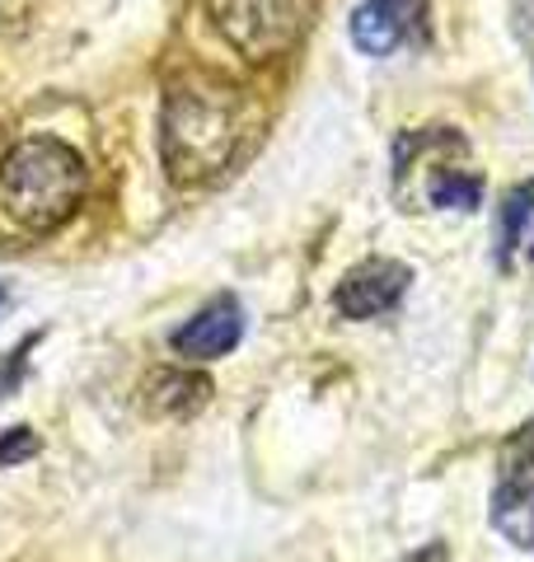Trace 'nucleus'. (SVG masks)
I'll return each mask as SVG.
<instances>
[{
    "label": "nucleus",
    "mask_w": 534,
    "mask_h": 562,
    "mask_svg": "<svg viewBox=\"0 0 534 562\" xmlns=\"http://www.w3.org/2000/svg\"><path fill=\"white\" fill-rule=\"evenodd\" d=\"M380 10L399 24L403 43H426V10H432V0H380Z\"/></svg>",
    "instance_id": "obj_10"
},
{
    "label": "nucleus",
    "mask_w": 534,
    "mask_h": 562,
    "mask_svg": "<svg viewBox=\"0 0 534 562\" xmlns=\"http://www.w3.org/2000/svg\"><path fill=\"white\" fill-rule=\"evenodd\" d=\"M422 202L445 206V211H478L483 202V179L455 165H432V173L422 179Z\"/></svg>",
    "instance_id": "obj_8"
},
{
    "label": "nucleus",
    "mask_w": 534,
    "mask_h": 562,
    "mask_svg": "<svg viewBox=\"0 0 534 562\" xmlns=\"http://www.w3.org/2000/svg\"><path fill=\"white\" fill-rule=\"evenodd\" d=\"M10 305V286H5V281H0V310H5Z\"/></svg>",
    "instance_id": "obj_13"
},
{
    "label": "nucleus",
    "mask_w": 534,
    "mask_h": 562,
    "mask_svg": "<svg viewBox=\"0 0 534 562\" xmlns=\"http://www.w3.org/2000/svg\"><path fill=\"white\" fill-rule=\"evenodd\" d=\"M244 146V94L221 76H183L169 85L159 117V155L174 183H207Z\"/></svg>",
    "instance_id": "obj_1"
},
{
    "label": "nucleus",
    "mask_w": 534,
    "mask_h": 562,
    "mask_svg": "<svg viewBox=\"0 0 534 562\" xmlns=\"http://www.w3.org/2000/svg\"><path fill=\"white\" fill-rule=\"evenodd\" d=\"M38 342H43V333H29V338H24V347H14L10 357H5V366H0V398H5V394L14 390V384L24 380V361H29V351L38 347Z\"/></svg>",
    "instance_id": "obj_12"
},
{
    "label": "nucleus",
    "mask_w": 534,
    "mask_h": 562,
    "mask_svg": "<svg viewBox=\"0 0 534 562\" xmlns=\"http://www.w3.org/2000/svg\"><path fill=\"white\" fill-rule=\"evenodd\" d=\"M221 38L248 61H272L300 29V0H211Z\"/></svg>",
    "instance_id": "obj_4"
},
{
    "label": "nucleus",
    "mask_w": 534,
    "mask_h": 562,
    "mask_svg": "<svg viewBox=\"0 0 534 562\" xmlns=\"http://www.w3.org/2000/svg\"><path fill=\"white\" fill-rule=\"evenodd\" d=\"M89 188V169L66 140L29 136L0 160V206L33 235L62 231Z\"/></svg>",
    "instance_id": "obj_2"
},
{
    "label": "nucleus",
    "mask_w": 534,
    "mask_h": 562,
    "mask_svg": "<svg viewBox=\"0 0 534 562\" xmlns=\"http://www.w3.org/2000/svg\"><path fill=\"white\" fill-rule=\"evenodd\" d=\"M488 520L511 549L534 553V417L521 422L497 454V483L488 497Z\"/></svg>",
    "instance_id": "obj_3"
},
{
    "label": "nucleus",
    "mask_w": 534,
    "mask_h": 562,
    "mask_svg": "<svg viewBox=\"0 0 534 562\" xmlns=\"http://www.w3.org/2000/svg\"><path fill=\"white\" fill-rule=\"evenodd\" d=\"M408 286H413V268L399 258H366L337 281L333 291V310L343 319H380V314L394 310Z\"/></svg>",
    "instance_id": "obj_5"
},
{
    "label": "nucleus",
    "mask_w": 534,
    "mask_h": 562,
    "mask_svg": "<svg viewBox=\"0 0 534 562\" xmlns=\"http://www.w3.org/2000/svg\"><path fill=\"white\" fill-rule=\"evenodd\" d=\"M240 338H244V305L235 295H216V301H207L174 333V351L188 361H216V357H230Z\"/></svg>",
    "instance_id": "obj_6"
},
{
    "label": "nucleus",
    "mask_w": 534,
    "mask_h": 562,
    "mask_svg": "<svg viewBox=\"0 0 534 562\" xmlns=\"http://www.w3.org/2000/svg\"><path fill=\"white\" fill-rule=\"evenodd\" d=\"M347 29H352V43L361 47L366 57H389L394 47H403V33H399V24L380 10V0H366V5H356Z\"/></svg>",
    "instance_id": "obj_9"
},
{
    "label": "nucleus",
    "mask_w": 534,
    "mask_h": 562,
    "mask_svg": "<svg viewBox=\"0 0 534 562\" xmlns=\"http://www.w3.org/2000/svg\"><path fill=\"white\" fill-rule=\"evenodd\" d=\"M515 258H534V179L507 192L497 221V262L511 268Z\"/></svg>",
    "instance_id": "obj_7"
},
{
    "label": "nucleus",
    "mask_w": 534,
    "mask_h": 562,
    "mask_svg": "<svg viewBox=\"0 0 534 562\" xmlns=\"http://www.w3.org/2000/svg\"><path fill=\"white\" fill-rule=\"evenodd\" d=\"M43 446H38V431L33 427H10L5 436H0V469L20 464V460H33Z\"/></svg>",
    "instance_id": "obj_11"
}]
</instances>
